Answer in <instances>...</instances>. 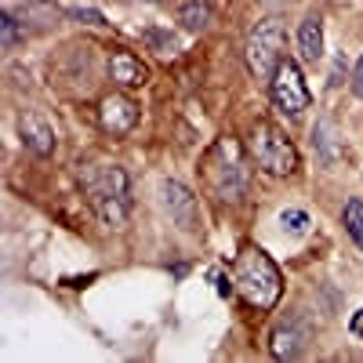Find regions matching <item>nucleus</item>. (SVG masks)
<instances>
[{"label":"nucleus","mask_w":363,"mask_h":363,"mask_svg":"<svg viewBox=\"0 0 363 363\" xmlns=\"http://www.w3.org/2000/svg\"><path fill=\"white\" fill-rule=\"evenodd\" d=\"M203 186L215 193L222 203H236L247 189V167H244V149L236 145V138H218L211 145V153L200 164Z\"/></svg>","instance_id":"2"},{"label":"nucleus","mask_w":363,"mask_h":363,"mask_svg":"<svg viewBox=\"0 0 363 363\" xmlns=\"http://www.w3.org/2000/svg\"><path fill=\"white\" fill-rule=\"evenodd\" d=\"M313 145H316L323 167H335L342 160V138H338V128H335V120H330V116H323L320 124L313 128Z\"/></svg>","instance_id":"11"},{"label":"nucleus","mask_w":363,"mask_h":363,"mask_svg":"<svg viewBox=\"0 0 363 363\" xmlns=\"http://www.w3.org/2000/svg\"><path fill=\"white\" fill-rule=\"evenodd\" d=\"M342 225H345L349 236L356 240V247H363V200H349V203H345Z\"/></svg>","instance_id":"15"},{"label":"nucleus","mask_w":363,"mask_h":363,"mask_svg":"<svg viewBox=\"0 0 363 363\" xmlns=\"http://www.w3.org/2000/svg\"><path fill=\"white\" fill-rule=\"evenodd\" d=\"M298 51H301L306 62H320V55H323V22L316 15L301 18V26H298Z\"/></svg>","instance_id":"12"},{"label":"nucleus","mask_w":363,"mask_h":363,"mask_svg":"<svg viewBox=\"0 0 363 363\" xmlns=\"http://www.w3.org/2000/svg\"><path fill=\"white\" fill-rule=\"evenodd\" d=\"M284 22L280 18H262L255 29H251V37H247V69L255 80H272V73H277V66L284 62Z\"/></svg>","instance_id":"3"},{"label":"nucleus","mask_w":363,"mask_h":363,"mask_svg":"<svg viewBox=\"0 0 363 363\" xmlns=\"http://www.w3.org/2000/svg\"><path fill=\"white\" fill-rule=\"evenodd\" d=\"M142 37H145V44L153 48V51H160V55H171V51H178V40H174V33H167V29H160V26H149V29H142Z\"/></svg>","instance_id":"16"},{"label":"nucleus","mask_w":363,"mask_h":363,"mask_svg":"<svg viewBox=\"0 0 363 363\" xmlns=\"http://www.w3.org/2000/svg\"><path fill=\"white\" fill-rule=\"evenodd\" d=\"M258 4H269V8H280V4H287V0H258Z\"/></svg>","instance_id":"22"},{"label":"nucleus","mask_w":363,"mask_h":363,"mask_svg":"<svg viewBox=\"0 0 363 363\" xmlns=\"http://www.w3.org/2000/svg\"><path fill=\"white\" fill-rule=\"evenodd\" d=\"M69 18H77L84 26H106V15L99 8H69Z\"/></svg>","instance_id":"19"},{"label":"nucleus","mask_w":363,"mask_h":363,"mask_svg":"<svg viewBox=\"0 0 363 363\" xmlns=\"http://www.w3.org/2000/svg\"><path fill=\"white\" fill-rule=\"evenodd\" d=\"M269 87H272V102H277L280 113L298 116L301 109H309V87H306V80H301V69L294 62H287V58L277 66Z\"/></svg>","instance_id":"5"},{"label":"nucleus","mask_w":363,"mask_h":363,"mask_svg":"<svg viewBox=\"0 0 363 363\" xmlns=\"http://www.w3.org/2000/svg\"><path fill=\"white\" fill-rule=\"evenodd\" d=\"M99 116H102V128H106L109 135H128V131L138 124V106H135L131 99H124V95H109V99L102 102Z\"/></svg>","instance_id":"8"},{"label":"nucleus","mask_w":363,"mask_h":363,"mask_svg":"<svg viewBox=\"0 0 363 363\" xmlns=\"http://www.w3.org/2000/svg\"><path fill=\"white\" fill-rule=\"evenodd\" d=\"M251 153L262 164V171L277 174V178H287V174L298 171V153H294L291 138L280 128H272V124H255V131H251Z\"/></svg>","instance_id":"4"},{"label":"nucleus","mask_w":363,"mask_h":363,"mask_svg":"<svg viewBox=\"0 0 363 363\" xmlns=\"http://www.w3.org/2000/svg\"><path fill=\"white\" fill-rule=\"evenodd\" d=\"M18 131H22V145L33 157H51L55 153V131L40 113H22L18 116Z\"/></svg>","instance_id":"7"},{"label":"nucleus","mask_w":363,"mask_h":363,"mask_svg":"<svg viewBox=\"0 0 363 363\" xmlns=\"http://www.w3.org/2000/svg\"><path fill=\"white\" fill-rule=\"evenodd\" d=\"M87 196H91V203H99V200H124L128 196V174H124V167H116V164L102 167L95 178H91Z\"/></svg>","instance_id":"9"},{"label":"nucleus","mask_w":363,"mask_h":363,"mask_svg":"<svg viewBox=\"0 0 363 363\" xmlns=\"http://www.w3.org/2000/svg\"><path fill=\"white\" fill-rule=\"evenodd\" d=\"M269 349H272V356H277V359H298V356H301V330H294V327H277V330H272Z\"/></svg>","instance_id":"13"},{"label":"nucleus","mask_w":363,"mask_h":363,"mask_svg":"<svg viewBox=\"0 0 363 363\" xmlns=\"http://www.w3.org/2000/svg\"><path fill=\"white\" fill-rule=\"evenodd\" d=\"M109 77H113L120 87H142V84L149 80V69L138 62L131 51L116 48V51L109 55Z\"/></svg>","instance_id":"10"},{"label":"nucleus","mask_w":363,"mask_h":363,"mask_svg":"<svg viewBox=\"0 0 363 363\" xmlns=\"http://www.w3.org/2000/svg\"><path fill=\"white\" fill-rule=\"evenodd\" d=\"M349 330H352L356 338H363V309H359V313H356V316L349 320Z\"/></svg>","instance_id":"21"},{"label":"nucleus","mask_w":363,"mask_h":363,"mask_svg":"<svg viewBox=\"0 0 363 363\" xmlns=\"http://www.w3.org/2000/svg\"><path fill=\"white\" fill-rule=\"evenodd\" d=\"M352 91L363 99V55H359V62H356V69H352Z\"/></svg>","instance_id":"20"},{"label":"nucleus","mask_w":363,"mask_h":363,"mask_svg":"<svg viewBox=\"0 0 363 363\" xmlns=\"http://www.w3.org/2000/svg\"><path fill=\"white\" fill-rule=\"evenodd\" d=\"M160 200H164V211L174 218V225L182 229H196V196L182 186V182L167 178L160 186Z\"/></svg>","instance_id":"6"},{"label":"nucleus","mask_w":363,"mask_h":363,"mask_svg":"<svg viewBox=\"0 0 363 363\" xmlns=\"http://www.w3.org/2000/svg\"><path fill=\"white\" fill-rule=\"evenodd\" d=\"M211 8L203 4V0H193V4H182V11H178V22L189 29V33H200V29H207L211 26Z\"/></svg>","instance_id":"14"},{"label":"nucleus","mask_w":363,"mask_h":363,"mask_svg":"<svg viewBox=\"0 0 363 363\" xmlns=\"http://www.w3.org/2000/svg\"><path fill=\"white\" fill-rule=\"evenodd\" d=\"M149 4H157V0H149Z\"/></svg>","instance_id":"23"},{"label":"nucleus","mask_w":363,"mask_h":363,"mask_svg":"<svg viewBox=\"0 0 363 363\" xmlns=\"http://www.w3.org/2000/svg\"><path fill=\"white\" fill-rule=\"evenodd\" d=\"M280 225H284V233H294V236H298V233L309 229V215H306V211H298V207H294V211H284Z\"/></svg>","instance_id":"17"},{"label":"nucleus","mask_w":363,"mask_h":363,"mask_svg":"<svg viewBox=\"0 0 363 363\" xmlns=\"http://www.w3.org/2000/svg\"><path fill=\"white\" fill-rule=\"evenodd\" d=\"M236 291L244 294V301L255 309H272L284 294V280H280L277 262L255 244H244L236 255Z\"/></svg>","instance_id":"1"},{"label":"nucleus","mask_w":363,"mask_h":363,"mask_svg":"<svg viewBox=\"0 0 363 363\" xmlns=\"http://www.w3.org/2000/svg\"><path fill=\"white\" fill-rule=\"evenodd\" d=\"M0 37H4V51H15L18 48V22H15V15H0Z\"/></svg>","instance_id":"18"}]
</instances>
